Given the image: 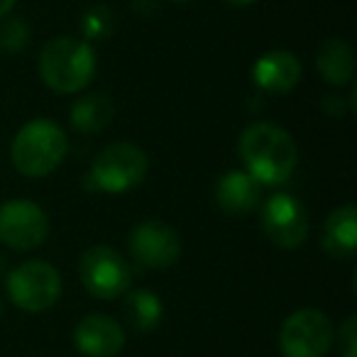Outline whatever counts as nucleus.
<instances>
[{"label": "nucleus", "mask_w": 357, "mask_h": 357, "mask_svg": "<svg viewBox=\"0 0 357 357\" xmlns=\"http://www.w3.org/2000/svg\"><path fill=\"white\" fill-rule=\"evenodd\" d=\"M79 277L86 291L103 301H113V298L128 294L130 282H132L130 264L125 262L118 250L108 248V245H96L81 255Z\"/></svg>", "instance_id": "6"}, {"label": "nucleus", "mask_w": 357, "mask_h": 357, "mask_svg": "<svg viewBox=\"0 0 357 357\" xmlns=\"http://www.w3.org/2000/svg\"><path fill=\"white\" fill-rule=\"evenodd\" d=\"M130 255L139 267L167 269L181 257V238L162 220H144L130 233Z\"/></svg>", "instance_id": "10"}, {"label": "nucleus", "mask_w": 357, "mask_h": 357, "mask_svg": "<svg viewBox=\"0 0 357 357\" xmlns=\"http://www.w3.org/2000/svg\"><path fill=\"white\" fill-rule=\"evenodd\" d=\"M331 318L318 308H298L279 331V350L284 357H326L333 345Z\"/></svg>", "instance_id": "7"}, {"label": "nucleus", "mask_w": 357, "mask_h": 357, "mask_svg": "<svg viewBox=\"0 0 357 357\" xmlns=\"http://www.w3.org/2000/svg\"><path fill=\"white\" fill-rule=\"evenodd\" d=\"M262 184H257L248 172H228L215 184V204L228 215H248L259 206Z\"/></svg>", "instance_id": "13"}, {"label": "nucleus", "mask_w": 357, "mask_h": 357, "mask_svg": "<svg viewBox=\"0 0 357 357\" xmlns=\"http://www.w3.org/2000/svg\"><path fill=\"white\" fill-rule=\"evenodd\" d=\"M50 235V218L35 201L13 199L0 206V243L17 252L37 250Z\"/></svg>", "instance_id": "8"}, {"label": "nucleus", "mask_w": 357, "mask_h": 357, "mask_svg": "<svg viewBox=\"0 0 357 357\" xmlns=\"http://www.w3.org/2000/svg\"><path fill=\"white\" fill-rule=\"evenodd\" d=\"M3 274H6V255L0 252V277H3Z\"/></svg>", "instance_id": "22"}, {"label": "nucleus", "mask_w": 357, "mask_h": 357, "mask_svg": "<svg viewBox=\"0 0 357 357\" xmlns=\"http://www.w3.org/2000/svg\"><path fill=\"white\" fill-rule=\"evenodd\" d=\"M323 250L333 259H352L357 252V208L352 204L340 206L323 225Z\"/></svg>", "instance_id": "14"}, {"label": "nucleus", "mask_w": 357, "mask_h": 357, "mask_svg": "<svg viewBox=\"0 0 357 357\" xmlns=\"http://www.w3.org/2000/svg\"><path fill=\"white\" fill-rule=\"evenodd\" d=\"M13 6H15V0H0V20L13 10Z\"/></svg>", "instance_id": "20"}, {"label": "nucleus", "mask_w": 357, "mask_h": 357, "mask_svg": "<svg viewBox=\"0 0 357 357\" xmlns=\"http://www.w3.org/2000/svg\"><path fill=\"white\" fill-rule=\"evenodd\" d=\"M0 22V47L6 52H22L32 40V30L22 17H3Z\"/></svg>", "instance_id": "18"}, {"label": "nucleus", "mask_w": 357, "mask_h": 357, "mask_svg": "<svg viewBox=\"0 0 357 357\" xmlns=\"http://www.w3.org/2000/svg\"><path fill=\"white\" fill-rule=\"evenodd\" d=\"M8 298L20 311L42 313L52 308L61 296V277L52 264L42 259L17 264L6 277Z\"/></svg>", "instance_id": "5"}, {"label": "nucleus", "mask_w": 357, "mask_h": 357, "mask_svg": "<svg viewBox=\"0 0 357 357\" xmlns=\"http://www.w3.org/2000/svg\"><path fill=\"white\" fill-rule=\"evenodd\" d=\"M66 135L61 125L50 118H35L17 130L15 139L10 144L13 167L22 176L40 178L52 174L66 154Z\"/></svg>", "instance_id": "3"}, {"label": "nucleus", "mask_w": 357, "mask_h": 357, "mask_svg": "<svg viewBox=\"0 0 357 357\" xmlns=\"http://www.w3.org/2000/svg\"><path fill=\"white\" fill-rule=\"evenodd\" d=\"M228 6H233V8H245V6H252L255 0H225Z\"/></svg>", "instance_id": "21"}, {"label": "nucleus", "mask_w": 357, "mask_h": 357, "mask_svg": "<svg viewBox=\"0 0 357 357\" xmlns=\"http://www.w3.org/2000/svg\"><path fill=\"white\" fill-rule=\"evenodd\" d=\"M115 115V105L110 100V96L105 93H89L84 98H79L71 105V125L79 132H100L103 128H108L110 120Z\"/></svg>", "instance_id": "16"}, {"label": "nucleus", "mask_w": 357, "mask_h": 357, "mask_svg": "<svg viewBox=\"0 0 357 357\" xmlns=\"http://www.w3.org/2000/svg\"><path fill=\"white\" fill-rule=\"evenodd\" d=\"M252 79L267 93H289L301 81V64L291 52L274 50L255 61Z\"/></svg>", "instance_id": "12"}, {"label": "nucleus", "mask_w": 357, "mask_h": 357, "mask_svg": "<svg viewBox=\"0 0 357 357\" xmlns=\"http://www.w3.org/2000/svg\"><path fill=\"white\" fill-rule=\"evenodd\" d=\"M96 74V54L89 42L61 35L50 40L40 54V76L56 93H79Z\"/></svg>", "instance_id": "2"}, {"label": "nucleus", "mask_w": 357, "mask_h": 357, "mask_svg": "<svg viewBox=\"0 0 357 357\" xmlns=\"http://www.w3.org/2000/svg\"><path fill=\"white\" fill-rule=\"evenodd\" d=\"M337 345L342 357H357V316H347L337 328Z\"/></svg>", "instance_id": "19"}, {"label": "nucleus", "mask_w": 357, "mask_h": 357, "mask_svg": "<svg viewBox=\"0 0 357 357\" xmlns=\"http://www.w3.org/2000/svg\"><path fill=\"white\" fill-rule=\"evenodd\" d=\"M259 225L272 245L282 250H294L308 238L306 206L291 194H274L272 199L264 201Z\"/></svg>", "instance_id": "9"}, {"label": "nucleus", "mask_w": 357, "mask_h": 357, "mask_svg": "<svg viewBox=\"0 0 357 357\" xmlns=\"http://www.w3.org/2000/svg\"><path fill=\"white\" fill-rule=\"evenodd\" d=\"M238 152L248 174L262 186H277L291 178L298 162L294 137L274 123H252L243 130Z\"/></svg>", "instance_id": "1"}, {"label": "nucleus", "mask_w": 357, "mask_h": 357, "mask_svg": "<svg viewBox=\"0 0 357 357\" xmlns=\"http://www.w3.org/2000/svg\"><path fill=\"white\" fill-rule=\"evenodd\" d=\"M3 308H6V301H3V296H0V316H3Z\"/></svg>", "instance_id": "23"}, {"label": "nucleus", "mask_w": 357, "mask_h": 357, "mask_svg": "<svg viewBox=\"0 0 357 357\" xmlns=\"http://www.w3.org/2000/svg\"><path fill=\"white\" fill-rule=\"evenodd\" d=\"M74 345L84 357H115L125 347L123 326L105 313H91L76 323Z\"/></svg>", "instance_id": "11"}, {"label": "nucleus", "mask_w": 357, "mask_h": 357, "mask_svg": "<svg viewBox=\"0 0 357 357\" xmlns=\"http://www.w3.org/2000/svg\"><path fill=\"white\" fill-rule=\"evenodd\" d=\"M174 3H186V0H174Z\"/></svg>", "instance_id": "24"}, {"label": "nucleus", "mask_w": 357, "mask_h": 357, "mask_svg": "<svg viewBox=\"0 0 357 357\" xmlns=\"http://www.w3.org/2000/svg\"><path fill=\"white\" fill-rule=\"evenodd\" d=\"M316 69L331 86H345L355 76V52L342 37H331L318 47Z\"/></svg>", "instance_id": "15"}, {"label": "nucleus", "mask_w": 357, "mask_h": 357, "mask_svg": "<svg viewBox=\"0 0 357 357\" xmlns=\"http://www.w3.org/2000/svg\"><path fill=\"white\" fill-rule=\"evenodd\" d=\"M147 154L130 142H113L98 152L91 164L89 186L105 194H125L147 176Z\"/></svg>", "instance_id": "4"}, {"label": "nucleus", "mask_w": 357, "mask_h": 357, "mask_svg": "<svg viewBox=\"0 0 357 357\" xmlns=\"http://www.w3.org/2000/svg\"><path fill=\"white\" fill-rule=\"evenodd\" d=\"M123 313H125V321L137 333H149L162 321L164 306L154 291H149V289H137V291H130L128 296H125Z\"/></svg>", "instance_id": "17"}]
</instances>
